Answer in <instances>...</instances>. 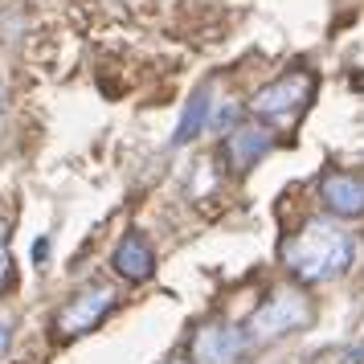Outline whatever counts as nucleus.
<instances>
[{"mask_svg": "<svg viewBox=\"0 0 364 364\" xmlns=\"http://www.w3.org/2000/svg\"><path fill=\"white\" fill-rule=\"evenodd\" d=\"M307 90H311L307 74H287V78H279V82L262 86L250 107H254L258 115H287V111H295L299 102L307 99Z\"/></svg>", "mask_w": 364, "mask_h": 364, "instance_id": "nucleus-5", "label": "nucleus"}, {"mask_svg": "<svg viewBox=\"0 0 364 364\" xmlns=\"http://www.w3.org/2000/svg\"><path fill=\"white\" fill-rule=\"evenodd\" d=\"M282 258L291 266V274H299L303 282H328V279H340L352 258H356V246L340 225L331 221H311L303 225V233H295Z\"/></svg>", "mask_w": 364, "mask_h": 364, "instance_id": "nucleus-1", "label": "nucleus"}, {"mask_svg": "<svg viewBox=\"0 0 364 364\" xmlns=\"http://www.w3.org/2000/svg\"><path fill=\"white\" fill-rule=\"evenodd\" d=\"M311 319V303L299 295V291H279L274 299H266L258 311L250 315V336L254 340H279L291 336Z\"/></svg>", "mask_w": 364, "mask_h": 364, "instance_id": "nucleus-2", "label": "nucleus"}, {"mask_svg": "<svg viewBox=\"0 0 364 364\" xmlns=\"http://www.w3.org/2000/svg\"><path fill=\"white\" fill-rule=\"evenodd\" d=\"M205 111H209V90H200L197 99L188 102V111H184L181 127H176V144L197 139V135H200V123H205Z\"/></svg>", "mask_w": 364, "mask_h": 364, "instance_id": "nucleus-9", "label": "nucleus"}, {"mask_svg": "<svg viewBox=\"0 0 364 364\" xmlns=\"http://www.w3.org/2000/svg\"><path fill=\"white\" fill-rule=\"evenodd\" d=\"M323 205H328L331 213L340 217H360L364 213V181L360 176H348V172H336L323 181Z\"/></svg>", "mask_w": 364, "mask_h": 364, "instance_id": "nucleus-7", "label": "nucleus"}, {"mask_svg": "<svg viewBox=\"0 0 364 364\" xmlns=\"http://www.w3.org/2000/svg\"><path fill=\"white\" fill-rule=\"evenodd\" d=\"M0 99H4V90H0Z\"/></svg>", "mask_w": 364, "mask_h": 364, "instance_id": "nucleus-12", "label": "nucleus"}, {"mask_svg": "<svg viewBox=\"0 0 364 364\" xmlns=\"http://www.w3.org/2000/svg\"><path fill=\"white\" fill-rule=\"evenodd\" d=\"M266 148H270V132H262V127H237V132H230V139H225V151H230V160H233L237 172L254 164Z\"/></svg>", "mask_w": 364, "mask_h": 364, "instance_id": "nucleus-8", "label": "nucleus"}, {"mask_svg": "<svg viewBox=\"0 0 364 364\" xmlns=\"http://www.w3.org/2000/svg\"><path fill=\"white\" fill-rule=\"evenodd\" d=\"M9 270V233H4V221H0V279Z\"/></svg>", "mask_w": 364, "mask_h": 364, "instance_id": "nucleus-10", "label": "nucleus"}, {"mask_svg": "<svg viewBox=\"0 0 364 364\" xmlns=\"http://www.w3.org/2000/svg\"><path fill=\"white\" fill-rule=\"evenodd\" d=\"M4 348H9V328L0 323V352H4Z\"/></svg>", "mask_w": 364, "mask_h": 364, "instance_id": "nucleus-11", "label": "nucleus"}, {"mask_svg": "<svg viewBox=\"0 0 364 364\" xmlns=\"http://www.w3.org/2000/svg\"><path fill=\"white\" fill-rule=\"evenodd\" d=\"M115 270L127 282H144L151 270H156V250L148 246L144 233H127V237L115 246Z\"/></svg>", "mask_w": 364, "mask_h": 364, "instance_id": "nucleus-6", "label": "nucleus"}, {"mask_svg": "<svg viewBox=\"0 0 364 364\" xmlns=\"http://www.w3.org/2000/svg\"><path fill=\"white\" fill-rule=\"evenodd\" d=\"M111 303H115V291H111V287L78 291V295L58 311V331H66V336H82V331H90L102 315L111 311Z\"/></svg>", "mask_w": 364, "mask_h": 364, "instance_id": "nucleus-3", "label": "nucleus"}, {"mask_svg": "<svg viewBox=\"0 0 364 364\" xmlns=\"http://www.w3.org/2000/svg\"><path fill=\"white\" fill-rule=\"evenodd\" d=\"M246 352V336L230 323H209L193 336V364H237Z\"/></svg>", "mask_w": 364, "mask_h": 364, "instance_id": "nucleus-4", "label": "nucleus"}]
</instances>
